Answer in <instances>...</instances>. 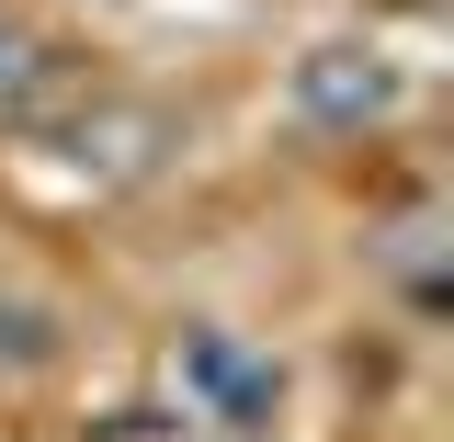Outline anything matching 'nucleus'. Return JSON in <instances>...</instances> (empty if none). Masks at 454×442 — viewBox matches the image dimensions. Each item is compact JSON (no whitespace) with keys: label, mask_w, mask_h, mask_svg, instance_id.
Listing matches in <instances>:
<instances>
[{"label":"nucleus","mask_w":454,"mask_h":442,"mask_svg":"<svg viewBox=\"0 0 454 442\" xmlns=\"http://www.w3.org/2000/svg\"><path fill=\"white\" fill-rule=\"evenodd\" d=\"M35 68H46V46H35V35L0 12V113H23V103H35Z\"/></svg>","instance_id":"nucleus-3"},{"label":"nucleus","mask_w":454,"mask_h":442,"mask_svg":"<svg viewBox=\"0 0 454 442\" xmlns=\"http://www.w3.org/2000/svg\"><path fill=\"white\" fill-rule=\"evenodd\" d=\"M46 363H57V318L23 306V295H0V375H46Z\"/></svg>","instance_id":"nucleus-2"},{"label":"nucleus","mask_w":454,"mask_h":442,"mask_svg":"<svg viewBox=\"0 0 454 442\" xmlns=\"http://www.w3.org/2000/svg\"><path fill=\"white\" fill-rule=\"evenodd\" d=\"M387 103H397V68L375 46H318L307 68H295V113H307L318 136H364Z\"/></svg>","instance_id":"nucleus-1"}]
</instances>
